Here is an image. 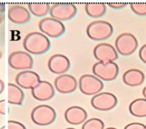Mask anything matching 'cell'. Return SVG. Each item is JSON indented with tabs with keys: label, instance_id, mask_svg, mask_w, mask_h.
<instances>
[{
	"label": "cell",
	"instance_id": "cell-33",
	"mask_svg": "<svg viewBox=\"0 0 146 129\" xmlns=\"http://www.w3.org/2000/svg\"><path fill=\"white\" fill-rule=\"evenodd\" d=\"M3 17H2V16H1V15L0 14V24H1V22H2V21H3Z\"/></svg>",
	"mask_w": 146,
	"mask_h": 129
},
{
	"label": "cell",
	"instance_id": "cell-37",
	"mask_svg": "<svg viewBox=\"0 0 146 129\" xmlns=\"http://www.w3.org/2000/svg\"><path fill=\"white\" fill-rule=\"evenodd\" d=\"M65 129H76V128H71V127H69V128H65Z\"/></svg>",
	"mask_w": 146,
	"mask_h": 129
},
{
	"label": "cell",
	"instance_id": "cell-27",
	"mask_svg": "<svg viewBox=\"0 0 146 129\" xmlns=\"http://www.w3.org/2000/svg\"><path fill=\"white\" fill-rule=\"evenodd\" d=\"M139 55L141 61L146 64V44L143 45L140 49Z\"/></svg>",
	"mask_w": 146,
	"mask_h": 129
},
{
	"label": "cell",
	"instance_id": "cell-26",
	"mask_svg": "<svg viewBox=\"0 0 146 129\" xmlns=\"http://www.w3.org/2000/svg\"><path fill=\"white\" fill-rule=\"evenodd\" d=\"M124 129H146V126L141 123L133 122L126 125Z\"/></svg>",
	"mask_w": 146,
	"mask_h": 129
},
{
	"label": "cell",
	"instance_id": "cell-25",
	"mask_svg": "<svg viewBox=\"0 0 146 129\" xmlns=\"http://www.w3.org/2000/svg\"><path fill=\"white\" fill-rule=\"evenodd\" d=\"M8 129H27L26 127L21 123L10 120L8 122Z\"/></svg>",
	"mask_w": 146,
	"mask_h": 129
},
{
	"label": "cell",
	"instance_id": "cell-18",
	"mask_svg": "<svg viewBox=\"0 0 146 129\" xmlns=\"http://www.w3.org/2000/svg\"><path fill=\"white\" fill-rule=\"evenodd\" d=\"M145 80L144 73L136 69H129L123 76V80L125 84L129 86L136 87L141 85Z\"/></svg>",
	"mask_w": 146,
	"mask_h": 129
},
{
	"label": "cell",
	"instance_id": "cell-19",
	"mask_svg": "<svg viewBox=\"0 0 146 129\" xmlns=\"http://www.w3.org/2000/svg\"><path fill=\"white\" fill-rule=\"evenodd\" d=\"M24 99L23 90L17 85L9 83L8 86V101L9 103L21 105Z\"/></svg>",
	"mask_w": 146,
	"mask_h": 129
},
{
	"label": "cell",
	"instance_id": "cell-16",
	"mask_svg": "<svg viewBox=\"0 0 146 129\" xmlns=\"http://www.w3.org/2000/svg\"><path fill=\"white\" fill-rule=\"evenodd\" d=\"M66 121L70 124L79 125L85 122L88 117L87 111L83 108L74 106L66 109L64 114Z\"/></svg>",
	"mask_w": 146,
	"mask_h": 129
},
{
	"label": "cell",
	"instance_id": "cell-22",
	"mask_svg": "<svg viewBox=\"0 0 146 129\" xmlns=\"http://www.w3.org/2000/svg\"><path fill=\"white\" fill-rule=\"evenodd\" d=\"M29 9L35 16L42 17L46 15L50 10V6L46 3H30Z\"/></svg>",
	"mask_w": 146,
	"mask_h": 129
},
{
	"label": "cell",
	"instance_id": "cell-11",
	"mask_svg": "<svg viewBox=\"0 0 146 129\" xmlns=\"http://www.w3.org/2000/svg\"><path fill=\"white\" fill-rule=\"evenodd\" d=\"M95 58L102 62H114L118 58V54L115 48L111 44L100 43L94 49Z\"/></svg>",
	"mask_w": 146,
	"mask_h": 129
},
{
	"label": "cell",
	"instance_id": "cell-24",
	"mask_svg": "<svg viewBox=\"0 0 146 129\" xmlns=\"http://www.w3.org/2000/svg\"><path fill=\"white\" fill-rule=\"evenodd\" d=\"M130 7L137 15L146 16V3H132L130 4Z\"/></svg>",
	"mask_w": 146,
	"mask_h": 129
},
{
	"label": "cell",
	"instance_id": "cell-2",
	"mask_svg": "<svg viewBox=\"0 0 146 129\" xmlns=\"http://www.w3.org/2000/svg\"><path fill=\"white\" fill-rule=\"evenodd\" d=\"M112 25L106 21L97 20L90 23L87 28V34L94 41H103L109 38L113 34Z\"/></svg>",
	"mask_w": 146,
	"mask_h": 129
},
{
	"label": "cell",
	"instance_id": "cell-28",
	"mask_svg": "<svg viewBox=\"0 0 146 129\" xmlns=\"http://www.w3.org/2000/svg\"><path fill=\"white\" fill-rule=\"evenodd\" d=\"M107 4L110 7L113 9H119L124 8L128 4L126 3H108Z\"/></svg>",
	"mask_w": 146,
	"mask_h": 129
},
{
	"label": "cell",
	"instance_id": "cell-31",
	"mask_svg": "<svg viewBox=\"0 0 146 129\" xmlns=\"http://www.w3.org/2000/svg\"><path fill=\"white\" fill-rule=\"evenodd\" d=\"M5 4L3 3H0V12H3L5 11Z\"/></svg>",
	"mask_w": 146,
	"mask_h": 129
},
{
	"label": "cell",
	"instance_id": "cell-9",
	"mask_svg": "<svg viewBox=\"0 0 146 129\" xmlns=\"http://www.w3.org/2000/svg\"><path fill=\"white\" fill-rule=\"evenodd\" d=\"M91 105L95 109L107 111L113 109L117 103L116 97L108 92L100 93L94 95L91 101Z\"/></svg>",
	"mask_w": 146,
	"mask_h": 129
},
{
	"label": "cell",
	"instance_id": "cell-14",
	"mask_svg": "<svg viewBox=\"0 0 146 129\" xmlns=\"http://www.w3.org/2000/svg\"><path fill=\"white\" fill-rule=\"evenodd\" d=\"M55 94L52 85L45 81H40L38 84L32 89L34 98L40 101H46L52 99Z\"/></svg>",
	"mask_w": 146,
	"mask_h": 129
},
{
	"label": "cell",
	"instance_id": "cell-4",
	"mask_svg": "<svg viewBox=\"0 0 146 129\" xmlns=\"http://www.w3.org/2000/svg\"><path fill=\"white\" fill-rule=\"evenodd\" d=\"M92 71L98 78L105 81H111L115 80L117 77L119 67L114 62H99L93 66Z\"/></svg>",
	"mask_w": 146,
	"mask_h": 129
},
{
	"label": "cell",
	"instance_id": "cell-1",
	"mask_svg": "<svg viewBox=\"0 0 146 129\" xmlns=\"http://www.w3.org/2000/svg\"><path fill=\"white\" fill-rule=\"evenodd\" d=\"M24 49L29 53L40 55L47 52L50 47L49 38L39 32H32L26 36L23 42Z\"/></svg>",
	"mask_w": 146,
	"mask_h": 129
},
{
	"label": "cell",
	"instance_id": "cell-3",
	"mask_svg": "<svg viewBox=\"0 0 146 129\" xmlns=\"http://www.w3.org/2000/svg\"><path fill=\"white\" fill-rule=\"evenodd\" d=\"M32 121L38 126H48L54 122L56 113L54 109L46 105H41L33 109L31 114Z\"/></svg>",
	"mask_w": 146,
	"mask_h": 129
},
{
	"label": "cell",
	"instance_id": "cell-17",
	"mask_svg": "<svg viewBox=\"0 0 146 129\" xmlns=\"http://www.w3.org/2000/svg\"><path fill=\"white\" fill-rule=\"evenodd\" d=\"M8 18L16 24H24L29 21L31 14L25 7L21 5H13L8 9Z\"/></svg>",
	"mask_w": 146,
	"mask_h": 129
},
{
	"label": "cell",
	"instance_id": "cell-30",
	"mask_svg": "<svg viewBox=\"0 0 146 129\" xmlns=\"http://www.w3.org/2000/svg\"><path fill=\"white\" fill-rule=\"evenodd\" d=\"M4 88H5L4 83L1 80H0V94H1L3 92Z\"/></svg>",
	"mask_w": 146,
	"mask_h": 129
},
{
	"label": "cell",
	"instance_id": "cell-36",
	"mask_svg": "<svg viewBox=\"0 0 146 129\" xmlns=\"http://www.w3.org/2000/svg\"><path fill=\"white\" fill-rule=\"evenodd\" d=\"M2 56H3V54H2L1 51H0V59H1V58Z\"/></svg>",
	"mask_w": 146,
	"mask_h": 129
},
{
	"label": "cell",
	"instance_id": "cell-13",
	"mask_svg": "<svg viewBox=\"0 0 146 129\" xmlns=\"http://www.w3.org/2000/svg\"><path fill=\"white\" fill-rule=\"evenodd\" d=\"M56 89L60 93L69 94L74 92L78 86L76 78L71 75L63 74L60 75L54 80Z\"/></svg>",
	"mask_w": 146,
	"mask_h": 129
},
{
	"label": "cell",
	"instance_id": "cell-12",
	"mask_svg": "<svg viewBox=\"0 0 146 129\" xmlns=\"http://www.w3.org/2000/svg\"><path fill=\"white\" fill-rule=\"evenodd\" d=\"M70 62L68 57L61 54L53 55L49 59L48 68L55 74H63L70 68Z\"/></svg>",
	"mask_w": 146,
	"mask_h": 129
},
{
	"label": "cell",
	"instance_id": "cell-29",
	"mask_svg": "<svg viewBox=\"0 0 146 129\" xmlns=\"http://www.w3.org/2000/svg\"><path fill=\"white\" fill-rule=\"evenodd\" d=\"M6 109H5V100H0V114L5 115Z\"/></svg>",
	"mask_w": 146,
	"mask_h": 129
},
{
	"label": "cell",
	"instance_id": "cell-21",
	"mask_svg": "<svg viewBox=\"0 0 146 129\" xmlns=\"http://www.w3.org/2000/svg\"><path fill=\"white\" fill-rule=\"evenodd\" d=\"M85 9L87 14L93 18H99L106 12V5L102 3H90L86 4Z\"/></svg>",
	"mask_w": 146,
	"mask_h": 129
},
{
	"label": "cell",
	"instance_id": "cell-20",
	"mask_svg": "<svg viewBox=\"0 0 146 129\" xmlns=\"http://www.w3.org/2000/svg\"><path fill=\"white\" fill-rule=\"evenodd\" d=\"M129 111L134 116L146 117V99L138 98L133 101L129 105Z\"/></svg>",
	"mask_w": 146,
	"mask_h": 129
},
{
	"label": "cell",
	"instance_id": "cell-6",
	"mask_svg": "<svg viewBox=\"0 0 146 129\" xmlns=\"http://www.w3.org/2000/svg\"><path fill=\"white\" fill-rule=\"evenodd\" d=\"M77 13V8L72 3H60L53 4L49 10L52 18L58 21H67L72 19Z\"/></svg>",
	"mask_w": 146,
	"mask_h": 129
},
{
	"label": "cell",
	"instance_id": "cell-34",
	"mask_svg": "<svg viewBox=\"0 0 146 129\" xmlns=\"http://www.w3.org/2000/svg\"><path fill=\"white\" fill-rule=\"evenodd\" d=\"M0 129H6V126H3V127H1L0 128Z\"/></svg>",
	"mask_w": 146,
	"mask_h": 129
},
{
	"label": "cell",
	"instance_id": "cell-32",
	"mask_svg": "<svg viewBox=\"0 0 146 129\" xmlns=\"http://www.w3.org/2000/svg\"><path fill=\"white\" fill-rule=\"evenodd\" d=\"M142 93H143V96L144 97L145 99H146V86L143 89V91H142Z\"/></svg>",
	"mask_w": 146,
	"mask_h": 129
},
{
	"label": "cell",
	"instance_id": "cell-10",
	"mask_svg": "<svg viewBox=\"0 0 146 129\" xmlns=\"http://www.w3.org/2000/svg\"><path fill=\"white\" fill-rule=\"evenodd\" d=\"M8 63L12 68L15 70H29L33 67V59L28 53L16 51L9 55Z\"/></svg>",
	"mask_w": 146,
	"mask_h": 129
},
{
	"label": "cell",
	"instance_id": "cell-7",
	"mask_svg": "<svg viewBox=\"0 0 146 129\" xmlns=\"http://www.w3.org/2000/svg\"><path fill=\"white\" fill-rule=\"evenodd\" d=\"M38 27L42 33L50 38H58L65 31L64 25L61 21L52 17L42 18L39 22Z\"/></svg>",
	"mask_w": 146,
	"mask_h": 129
},
{
	"label": "cell",
	"instance_id": "cell-15",
	"mask_svg": "<svg viewBox=\"0 0 146 129\" xmlns=\"http://www.w3.org/2000/svg\"><path fill=\"white\" fill-rule=\"evenodd\" d=\"M40 82L37 73L31 70L19 73L16 77V82L19 87L24 89H32Z\"/></svg>",
	"mask_w": 146,
	"mask_h": 129
},
{
	"label": "cell",
	"instance_id": "cell-23",
	"mask_svg": "<svg viewBox=\"0 0 146 129\" xmlns=\"http://www.w3.org/2000/svg\"><path fill=\"white\" fill-rule=\"evenodd\" d=\"M104 123L100 119L91 118L86 120L82 126V129H104Z\"/></svg>",
	"mask_w": 146,
	"mask_h": 129
},
{
	"label": "cell",
	"instance_id": "cell-35",
	"mask_svg": "<svg viewBox=\"0 0 146 129\" xmlns=\"http://www.w3.org/2000/svg\"><path fill=\"white\" fill-rule=\"evenodd\" d=\"M106 129H117V128H114V127H108V128H107Z\"/></svg>",
	"mask_w": 146,
	"mask_h": 129
},
{
	"label": "cell",
	"instance_id": "cell-5",
	"mask_svg": "<svg viewBox=\"0 0 146 129\" xmlns=\"http://www.w3.org/2000/svg\"><path fill=\"white\" fill-rule=\"evenodd\" d=\"M138 46V42L134 35L129 33H123L116 39L115 47L117 51L122 55L132 54Z\"/></svg>",
	"mask_w": 146,
	"mask_h": 129
},
{
	"label": "cell",
	"instance_id": "cell-8",
	"mask_svg": "<svg viewBox=\"0 0 146 129\" xmlns=\"http://www.w3.org/2000/svg\"><path fill=\"white\" fill-rule=\"evenodd\" d=\"M103 88V82L94 76L84 74L79 80L80 90L85 95H96L99 93Z\"/></svg>",
	"mask_w": 146,
	"mask_h": 129
}]
</instances>
